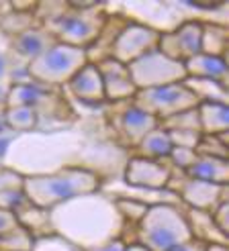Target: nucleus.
I'll list each match as a JSON object with an SVG mask.
<instances>
[{
  "label": "nucleus",
  "instance_id": "nucleus-1",
  "mask_svg": "<svg viewBox=\"0 0 229 251\" xmlns=\"http://www.w3.org/2000/svg\"><path fill=\"white\" fill-rule=\"evenodd\" d=\"M49 219L56 235L84 251L113 239H123V231L127 227L117 210L114 198L103 190L61 202L49 210Z\"/></svg>",
  "mask_w": 229,
  "mask_h": 251
},
{
  "label": "nucleus",
  "instance_id": "nucleus-2",
  "mask_svg": "<svg viewBox=\"0 0 229 251\" xmlns=\"http://www.w3.org/2000/svg\"><path fill=\"white\" fill-rule=\"evenodd\" d=\"M100 178L86 168L68 166L49 174H35L23 178V192L31 204L52 210L76 196L100 190Z\"/></svg>",
  "mask_w": 229,
  "mask_h": 251
},
{
  "label": "nucleus",
  "instance_id": "nucleus-3",
  "mask_svg": "<svg viewBox=\"0 0 229 251\" xmlns=\"http://www.w3.org/2000/svg\"><path fill=\"white\" fill-rule=\"evenodd\" d=\"M137 243L149 251H170L193 239L180 204H154L135 225Z\"/></svg>",
  "mask_w": 229,
  "mask_h": 251
},
{
  "label": "nucleus",
  "instance_id": "nucleus-4",
  "mask_svg": "<svg viewBox=\"0 0 229 251\" xmlns=\"http://www.w3.org/2000/svg\"><path fill=\"white\" fill-rule=\"evenodd\" d=\"M88 64L86 49L72 47L66 43H54L43 53L27 64L29 78L39 86H61L68 84L74 74Z\"/></svg>",
  "mask_w": 229,
  "mask_h": 251
},
{
  "label": "nucleus",
  "instance_id": "nucleus-5",
  "mask_svg": "<svg viewBox=\"0 0 229 251\" xmlns=\"http://www.w3.org/2000/svg\"><path fill=\"white\" fill-rule=\"evenodd\" d=\"M105 25H107L105 15L96 12V8H90V10L70 8L68 12H59L56 17H49L45 23V31L57 43L86 49L100 37Z\"/></svg>",
  "mask_w": 229,
  "mask_h": 251
},
{
  "label": "nucleus",
  "instance_id": "nucleus-6",
  "mask_svg": "<svg viewBox=\"0 0 229 251\" xmlns=\"http://www.w3.org/2000/svg\"><path fill=\"white\" fill-rule=\"evenodd\" d=\"M135 106L149 112L158 123L166 121L178 112H184L199 106L197 96L184 86V82L168 84L160 88H149V90H137Z\"/></svg>",
  "mask_w": 229,
  "mask_h": 251
},
{
  "label": "nucleus",
  "instance_id": "nucleus-7",
  "mask_svg": "<svg viewBox=\"0 0 229 251\" xmlns=\"http://www.w3.org/2000/svg\"><path fill=\"white\" fill-rule=\"evenodd\" d=\"M127 70H129V76L137 90H149V88H160L186 80L184 64L166 57L158 49L135 59L133 64L127 66Z\"/></svg>",
  "mask_w": 229,
  "mask_h": 251
},
{
  "label": "nucleus",
  "instance_id": "nucleus-8",
  "mask_svg": "<svg viewBox=\"0 0 229 251\" xmlns=\"http://www.w3.org/2000/svg\"><path fill=\"white\" fill-rule=\"evenodd\" d=\"M160 31L139 23H127L111 45V57L129 66L135 59L158 49Z\"/></svg>",
  "mask_w": 229,
  "mask_h": 251
},
{
  "label": "nucleus",
  "instance_id": "nucleus-9",
  "mask_svg": "<svg viewBox=\"0 0 229 251\" xmlns=\"http://www.w3.org/2000/svg\"><path fill=\"white\" fill-rule=\"evenodd\" d=\"M200 33H202V23L186 21L170 33H160L158 51L174 61L184 64L190 57L200 53Z\"/></svg>",
  "mask_w": 229,
  "mask_h": 251
},
{
  "label": "nucleus",
  "instance_id": "nucleus-10",
  "mask_svg": "<svg viewBox=\"0 0 229 251\" xmlns=\"http://www.w3.org/2000/svg\"><path fill=\"white\" fill-rule=\"evenodd\" d=\"M174 194H178L180 202L186 204V208L213 212L221 202H227L229 190H227V186L209 184V182H200V180H190L184 174V178H182L180 186L174 190Z\"/></svg>",
  "mask_w": 229,
  "mask_h": 251
},
{
  "label": "nucleus",
  "instance_id": "nucleus-11",
  "mask_svg": "<svg viewBox=\"0 0 229 251\" xmlns=\"http://www.w3.org/2000/svg\"><path fill=\"white\" fill-rule=\"evenodd\" d=\"M172 176V168L164 161L131 157L125 168V184L133 188H145V190H164Z\"/></svg>",
  "mask_w": 229,
  "mask_h": 251
},
{
  "label": "nucleus",
  "instance_id": "nucleus-12",
  "mask_svg": "<svg viewBox=\"0 0 229 251\" xmlns=\"http://www.w3.org/2000/svg\"><path fill=\"white\" fill-rule=\"evenodd\" d=\"M98 72L100 78H103V86H105V98L113 100V102H121V100H129L135 98L137 88L129 76V70L125 64L113 59V57H105L103 61H98Z\"/></svg>",
  "mask_w": 229,
  "mask_h": 251
},
{
  "label": "nucleus",
  "instance_id": "nucleus-13",
  "mask_svg": "<svg viewBox=\"0 0 229 251\" xmlns=\"http://www.w3.org/2000/svg\"><path fill=\"white\" fill-rule=\"evenodd\" d=\"M72 94L82 100V102H92L98 104L103 102L105 98V86H103V78H100L98 66L88 61V64L74 74V78L68 82Z\"/></svg>",
  "mask_w": 229,
  "mask_h": 251
},
{
  "label": "nucleus",
  "instance_id": "nucleus-14",
  "mask_svg": "<svg viewBox=\"0 0 229 251\" xmlns=\"http://www.w3.org/2000/svg\"><path fill=\"white\" fill-rule=\"evenodd\" d=\"M184 217L188 223L190 235H193L195 241H200L205 245H227V235H223L217 225H215L211 212L205 210H197V208H186L184 206Z\"/></svg>",
  "mask_w": 229,
  "mask_h": 251
},
{
  "label": "nucleus",
  "instance_id": "nucleus-15",
  "mask_svg": "<svg viewBox=\"0 0 229 251\" xmlns=\"http://www.w3.org/2000/svg\"><path fill=\"white\" fill-rule=\"evenodd\" d=\"M186 78H199V80H211L227 86V59L225 57H213L205 53H197L184 61Z\"/></svg>",
  "mask_w": 229,
  "mask_h": 251
},
{
  "label": "nucleus",
  "instance_id": "nucleus-16",
  "mask_svg": "<svg viewBox=\"0 0 229 251\" xmlns=\"http://www.w3.org/2000/svg\"><path fill=\"white\" fill-rule=\"evenodd\" d=\"M158 125H160L158 119H154L149 112L142 110L135 104L125 108L121 115V133L129 145H139V141H142L149 131H154Z\"/></svg>",
  "mask_w": 229,
  "mask_h": 251
},
{
  "label": "nucleus",
  "instance_id": "nucleus-17",
  "mask_svg": "<svg viewBox=\"0 0 229 251\" xmlns=\"http://www.w3.org/2000/svg\"><path fill=\"white\" fill-rule=\"evenodd\" d=\"M184 174H186V178H190V180H200V182H209V184L227 186L229 164H227V159L209 157V155H197L195 164L190 166Z\"/></svg>",
  "mask_w": 229,
  "mask_h": 251
},
{
  "label": "nucleus",
  "instance_id": "nucleus-18",
  "mask_svg": "<svg viewBox=\"0 0 229 251\" xmlns=\"http://www.w3.org/2000/svg\"><path fill=\"white\" fill-rule=\"evenodd\" d=\"M54 43H57L52 35H49L45 29H25L23 33H19L12 41V49L15 53L25 57V59H35L39 53H43L47 47H52Z\"/></svg>",
  "mask_w": 229,
  "mask_h": 251
},
{
  "label": "nucleus",
  "instance_id": "nucleus-19",
  "mask_svg": "<svg viewBox=\"0 0 229 251\" xmlns=\"http://www.w3.org/2000/svg\"><path fill=\"white\" fill-rule=\"evenodd\" d=\"M202 135H227L229 106L221 102H200L197 106Z\"/></svg>",
  "mask_w": 229,
  "mask_h": 251
},
{
  "label": "nucleus",
  "instance_id": "nucleus-20",
  "mask_svg": "<svg viewBox=\"0 0 229 251\" xmlns=\"http://www.w3.org/2000/svg\"><path fill=\"white\" fill-rule=\"evenodd\" d=\"M15 215H17V221L21 225V229L27 231L33 239L54 233L52 219H49V210H45V208H39V206H35V204L29 202L27 206H23L21 210H17Z\"/></svg>",
  "mask_w": 229,
  "mask_h": 251
},
{
  "label": "nucleus",
  "instance_id": "nucleus-21",
  "mask_svg": "<svg viewBox=\"0 0 229 251\" xmlns=\"http://www.w3.org/2000/svg\"><path fill=\"white\" fill-rule=\"evenodd\" d=\"M49 100V94L39 84H15L6 94V108L10 106H31L39 112V106Z\"/></svg>",
  "mask_w": 229,
  "mask_h": 251
},
{
  "label": "nucleus",
  "instance_id": "nucleus-22",
  "mask_svg": "<svg viewBox=\"0 0 229 251\" xmlns=\"http://www.w3.org/2000/svg\"><path fill=\"white\" fill-rule=\"evenodd\" d=\"M139 151H142V155L139 157H145V159H156V161H164L168 159L170 151H172V141L168 137V131L162 129L160 125L149 131L142 141H139Z\"/></svg>",
  "mask_w": 229,
  "mask_h": 251
},
{
  "label": "nucleus",
  "instance_id": "nucleus-23",
  "mask_svg": "<svg viewBox=\"0 0 229 251\" xmlns=\"http://www.w3.org/2000/svg\"><path fill=\"white\" fill-rule=\"evenodd\" d=\"M227 51V27L215 23H202L200 53L213 57H225Z\"/></svg>",
  "mask_w": 229,
  "mask_h": 251
},
{
  "label": "nucleus",
  "instance_id": "nucleus-24",
  "mask_svg": "<svg viewBox=\"0 0 229 251\" xmlns=\"http://www.w3.org/2000/svg\"><path fill=\"white\" fill-rule=\"evenodd\" d=\"M184 86L197 96L199 104L200 102H221V104H227V100H229L227 86L217 84V82L199 80V78H186Z\"/></svg>",
  "mask_w": 229,
  "mask_h": 251
},
{
  "label": "nucleus",
  "instance_id": "nucleus-25",
  "mask_svg": "<svg viewBox=\"0 0 229 251\" xmlns=\"http://www.w3.org/2000/svg\"><path fill=\"white\" fill-rule=\"evenodd\" d=\"M6 125L15 131H31L39 125V112L31 106H10L4 112Z\"/></svg>",
  "mask_w": 229,
  "mask_h": 251
},
{
  "label": "nucleus",
  "instance_id": "nucleus-26",
  "mask_svg": "<svg viewBox=\"0 0 229 251\" xmlns=\"http://www.w3.org/2000/svg\"><path fill=\"white\" fill-rule=\"evenodd\" d=\"M195 151L197 155L227 159V135H200Z\"/></svg>",
  "mask_w": 229,
  "mask_h": 251
},
{
  "label": "nucleus",
  "instance_id": "nucleus-27",
  "mask_svg": "<svg viewBox=\"0 0 229 251\" xmlns=\"http://www.w3.org/2000/svg\"><path fill=\"white\" fill-rule=\"evenodd\" d=\"M114 198V204H117V210H119V215L121 219L125 221V225L129 223V225H137L139 221L143 219V215L147 212V204L143 202H139V200H131V198H117V196H113Z\"/></svg>",
  "mask_w": 229,
  "mask_h": 251
},
{
  "label": "nucleus",
  "instance_id": "nucleus-28",
  "mask_svg": "<svg viewBox=\"0 0 229 251\" xmlns=\"http://www.w3.org/2000/svg\"><path fill=\"white\" fill-rule=\"evenodd\" d=\"M162 129L172 131V129H184V131H199L200 133V123H199V112L197 108H190L184 112H178V115L166 119L160 123ZM202 135V133H200Z\"/></svg>",
  "mask_w": 229,
  "mask_h": 251
},
{
  "label": "nucleus",
  "instance_id": "nucleus-29",
  "mask_svg": "<svg viewBox=\"0 0 229 251\" xmlns=\"http://www.w3.org/2000/svg\"><path fill=\"white\" fill-rule=\"evenodd\" d=\"M31 251H84V249H80L78 245L70 243L68 239H63V237L52 233V235L37 237V239H33Z\"/></svg>",
  "mask_w": 229,
  "mask_h": 251
},
{
  "label": "nucleus",
  "instance_id": "nucleus-30",
  "mask_svg": "<svg viewBox=\"0 0 229 251\" xmlns=\"http://www.w3.org/2000/svg\"><path fill=\"white\" fill-rule=\"evenodd\" d=\"M31 245H33V237L25 229L0 235V251H31Z\"/></svg>",
  "mask_w": 229,
  "mask_h": 251
},
{
  "label": "nucleus",
  "instance_id": "nucleus-31",
  "mask_svg": "<svg viewBox=\"0 0 229 251\" xmlns=\"http://www.w3.org/2000/svg\"><path fill=\"white\" fill-rule=\"evenodd\" d=\"M29 200L25 196L23 188H10V190H0V208L8 212H17L23 206H27Z\"/></svg>",
  "mask_w": 229,
  "mask_h": 251
},
{
  "label": "nucleus",
  "instance_id": "nucleus-32",
  "mask_svg": "<svg viewBox=\"0 0 229 251\" xmlns=\"http://www.w3.org/2000/svg\"><path fill=\"white\" fill-rule=\"evenodd\" d=\"M172 147H184V149H197L200 133L199 131H184V129H172L168 131Z\"/></svg>",
  "mask_w": 229,
  "mask_h": 251
},
{
  "label": "nucleus",
  "instance_id": "nucleus-33",
  "mask_svg": "<svg viewBox=\"0 0 229 251\" xmlns=\"http://www.w3.org/2000/svg\"><path fill=\"white\" fill-rule=\"evenodd\" d=\"M168 159H170V164H172L176 170L186 172L190 166L195 164L197 151H195V149H184V147H172Z\"/></svg>",
  "mask_w": 229,
  "mask_h": 251
},
{
  "label": "nucleus",
  "instance_id": "nucleus-34",
  "mask_svg": "<svg viewBox=\"0 0 229 251\" xmlns=\"http://www.w3.org/2000/svg\"><path fill=\"white\" fill-rule=\"evenodd\" d=\"M23 178L19 172L10 170L8 166H0V190H10V188H23Z\"/></svg>",
  "mask_w": 229,
  "mask_h": 251
},
{
  "label": "nucleus",
  "instance_id": "nucleus-35",
  "mask_svg": "<svg viewBox=\"0 0 229 251\" xmlns=\"http://www.w3.org/2000/svg\"><path fill=\"white\" fill-rule=\"evenodd\" d=\"M211 217H213L215 225H217V229L223 235H227L229 233V202H221L217 208L211 212Z\"/></svg>",
  "mask_w": 229,
  "mask_h": 251
},
{
  "label": "nucleus",
  "instance_id": "nucleus-36",
  "mask_svg": "<svg viewBox=\"0 0 229 251\" xmlns=\"http://www.w3.org/2000/svg\"><path fill=\"white\" fill-rule=\"evenodd\" d=\"M21 229V225L17 221V215L15 212H8L4 208H0V235H6V233H12Z\"/></svg>",
  "mask_w": 229,
  "mask_h": 251
},
{
  "label": "nucleus",
  "instance_id": "nucleus-37",
  "mask_svg": "<svg viewBox=\"0 0 229 251\" xmlns=\"http://www.w3.org/2000/svg\"><path fill=\"white\" fill-rule=\"evenodd\" d=\"M127 243L125 239H113V241H107L103 245H96L92 249H86V251H125L127 249Z\"/></svg>",
  "mask_w": 229,
  "mask_h": 251
},
{
  "label": "nucleus",
  "instance_id": "nucleus-38",
  "mask_svg": "<svg viewBox=\"0 0 229 251\" xmlns=\"http://www.w3.org/2000/svg\"><path fill=\"white\" fill-rule=\"evenodd\" d=\"M170 251H207V245H205V243H200V241L190 239V241H186V243H182V245H178V247L170 249Z\"/></svg>",
  "mask_w": 229,
  "mask_h": 251
},
{
  "label": "nucleus",
  "instance_id": "nucleus-39",
  "mask_svg": "<svg viewBox=\"0 0 229 251\" xmlns=\"http://www.w3.org/2000/svg\"><path fill=\"white\" fill-rule=\"evenodd\" d=\"M125 251H149V249L142 247L139 243H129V245H127V249H125Z\"/></svg>",
  "mask_w": 229,
  "mask_h": 251
},
{
  "label": "nucleus",
  "instance_id": "nucleus-40",
  "mask_svg": "<svg viewBox=\"0 0 229 251\" xmlns=\"http://www.w3.org/2000/svg\"><path fill=\"white\" fill-rule=\"evenodd\" d=\"M207 251H227V245H207Z\"/></svg>",
  "mask_w": 229,
  "mask_h": 251
},
{
  "label": "nucleus",
  "instance_id": "nucleus-41",
  "mask_svg": "<svg viewBox=\"0 0 229 251\" xmlns=\"http://www.w3.org/2000/svg\"><path fill=\"white\" fill-rule=\"evenodd\" d=\"M4 70H6V59H4V55L0 53V76L4 74Z\"/></svg>",
  "mask_w": 229,
  "mask_h": 251
},
{
  "label": "nucleus",
  "instance_id": "nucleus-42",
  "mask_svg": "<svg viewBox=\"0 0 229 251\" xmlns=\"http://www.w3.org/2000/svg\"><path fill=\"white\" fill-rule=\"evenodd\" d=\"M8 10V4H4V2H0V15H4V12Z\"/></svg>",
  "mask_w": 229,
  "mask_h": 251
}]
</instances>
